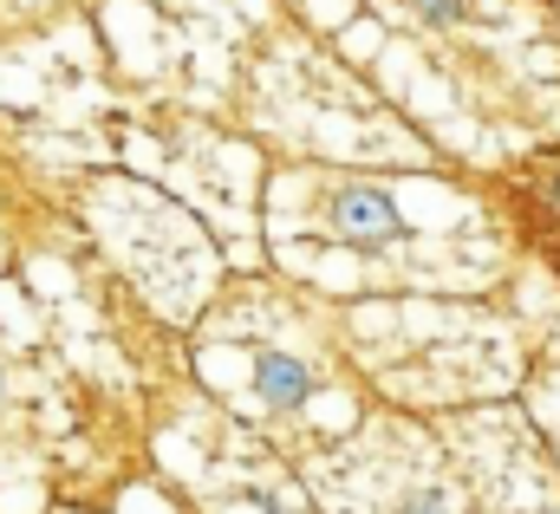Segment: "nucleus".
I'll return each mask as SVG.
<instances>
[{
	"label": "nucleus",
	"instance_id": "nucleus-3",
	"mask_svg": "<svg viewBox=\"0 0 560 514\" xmlns=\"http://www.w3.org/2000/svg\"><path fill=\"white\" fill-rule=\"evenodd\" d=\"M411 13H418L423 26H443V33H450V26L469 20V0H411Z\"/></svg>",
	"mask_w": 560,
	"mask_h": 514
},
{
	"label": "nucleus",
	"instance_id": "nucleus-1",
	"mask_svg": "<svg viewBox=\"0 0 560 514\" xmlns=\"http://www.w3.org/2000/svg\"><path fill=\"white\" fill-rule=\"evenodd\" d=\"M326 229H332V242H346V248H359V255L398 248V242L411 235L398 196L378 189V183H339V189L326 196Z\"/></svg>",
	"mask_w": 560,
	"mask_h": 514
},
{
	"label": "nucleus",
	"instance_id": "nucleus-2",
	"mask_svg": "<svg viewBox=\"0 0 560 514\" xmlns=\"http://www.w3.org/2000/svg\"><path fill=\"white\" fill-rule=\"evenodd\" d=\"M313 390H319V378H313L306 359H293V352H255V397L268 410H300Z\"/></svg>",
	"mask_w": 560,
	"mask_h": 514
},
{
	"label": "nucleus",
	"instance_id": "nucleus-4",
	"mask_svg": "<svg viewBox=\"0 0 560 514\" xmlns=\"http://www.w3.org/2000/svg\"><path fill=\"white\" fill-rule=\"evenodd\" d=\"M405 514H443V495L436 489H411L405 495Z\"/></svg>",
	"mask_w": 560,
	"mask_h": 514
},
{
	"label": "nucleus",
	"instance_id": "nucleus-5",
	"mask_svg": "<svg viewBox=\"0 0 560 514\" xmlns=\"http://www.w3.org/2000/svg\"><path fill=\"white\" fill-rule=\"evenodd\" d=\"M541 209H548V222H560V170L541 183Z\"/></svg>",
	"mask_w": 560,
	"mask_h": 514
},
{
	"label": "nucleus",
	"instance_id": "nucleus-6",
	"mask_svg": "<svg viewBox=\"0 0 560 514\" xmlns=\"http://www.w3.org/2000/svg\"><path fill=\"white\" fill-rule=\"evenodd\" d=\"M555 273H560V242H555Z\"/></svg>",
	"mask_w": 560,
	"mask_h": 514
}]
</instances>
